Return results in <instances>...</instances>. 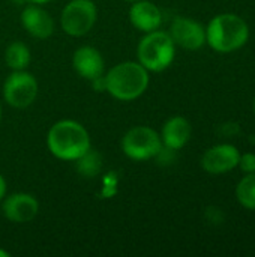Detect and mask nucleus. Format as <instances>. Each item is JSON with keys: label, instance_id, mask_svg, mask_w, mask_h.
I'll return each instance as SVG.
<instances>
[{"label": "nucleus", "instance_id": "obj_1", "mask_svg": "<svg viewBox=\"0 0 255 257\" xmlns=\"http://www.w3.org/2000/svg\"><path fill=\"white\" fill-rule=\"evenodd\" d=\"M47 145L54 157L65 161H77L90 149V137L81 123L66 119L51 126Z\"/></svg>", "mask_w": 255, "mask_h": 257}, {"label": "nucleus", "instance_id": "obj_2", "mask_svg": "<svg viewBox=\"0 0 255 257\" xmlns=\"http://www.w3.org/2000/svg\"><path fill=\"white\" fill-rule=\"evenodd\" d=\"M104 86L114 98L120 101H132L146 92L149 86V74L141 63L123 62L110 69L104 77Z\"/></svg>", "mask_w": 255, "mask_h": 257}, {"label": "nucleus", "instance_id": "obj_3", "mask_svg": "<svg viewBox=\"0 0 255 257\" xmlns=\"http://www.w3.org/2000/svg\"><path fill=\"white\" fill-rule=\"evenodd\" d=\"M249 27L236 14L216 15L206 29L207 44L218 53H231L246 44Z\"/></svg>", "mask_w": 255, "mask_h": 257}, {"label": "nucleus", "instance_id": "obj_4", "mask_svg": "<svg viewBox=\"0 0 255 257\" xmlns=\"http://www.w3.org/2000/svg\"><path fill=\"white\" fill-rule=\"evenodd\" d=\"M140 63L153 72L167 69L174 59V41L170 33L153 30L149 32L138 45Z\"/></svg>", "mask_w": 255, "mask_h": 257}, {"label": "nucleus", "instance_id": "obj_5", "mask_svg": "<svg viewBox=\"0 0 255 257\" xmlns=\"http://www.w3.org/2000/svg\"><path fill=\"white\" fill-rule=\"evenodd\" d=\"M161 148V137L155 130L149 126H134L125 134L122 140L123 152L126 154V157L135 161H144L156 157Z\"/></svg>", "mask_w": 255, "mask_h": 257}, {"label": "nucleus", "instance_id": "obj_6", "mask_svg": "<svg viewBox=\"0 0 255 257\" xmlns=\"http://www.w3.org/2000/svg\"><path fill=\"white\" fill-rule=\"evenodd\" d=\"M60 21L68 35L83 36L96 21V6L90 0H72L65 6Z\"/></svg>", "mask_w": 255, "mask_h": 257}, {"label": "nucleus", "instance_id": "obj_7", "mask_svg": "<svg viewBox=\"0 0 255 257\" xmlns=\"http://www.w3.org/2000/svg\"><path fill=\"white\" fill-rule=\"evenodd\" d=\"M3 95L11 107L26 108L38 96V81L24 69L14 71L5 81Z\"/></svg>", "mask_w": 255, "mask_h": 257}, {"label": "nucleus", "instance_id": "obj_8", "mask_svg": "<svg viewBox=\"0 0 255 257\" xmlns=\"http://www.w3.org/2000/svg\"><path fill=\"white\" fill-rule=\"evenodd\" d=\"M170 36L174 44L186 48V50H198L206 42V30L204 27L186 17H177L171 23Z\"/></svg>", "mask_w": 255, "mask_h": 257}, {"label": "nucleus", "instance_id": "obj_9", "mask_svg": "<svg viewBox=\"0 0 255 257\" xmlns=\"http://www.w3.org/2000/svg\"><path fill=\"white\" fill-rule=\"evenodd\" d=\"M240 154L233 145H218L210 148L201 160V166L207 173L222 175L239 166Z\"/></svg>", "mask_w": 255, "mask_h": 257}, {"label": "nucleus", "instance_id": "obj_10", "mask_svg": "<svg viewBox=\"0 0 255 257\" xmlns=\"http://www.w3.org/2000/svg\"><path fill=\"white\" fill-rule=\"evenodd\" d=\"M3 214L12 223H29L39 212L38 200L26 193H17L5 199Z\"/></svg>", "mask_w": 255, "mask_h": 257}, {"label": "nucleus", "instance_id": "obj_11", "mask_svg": "<svg viewBox=\"0 0 255 257\" xmlns=\"http://www.w3.org/2000/svg\"><path fill=\"white\" fill-rule=\"evenodd\" d=\"M72 65L75 71L86 80L95 81L104 74V59L93 47H81L75 51Z\"/></svg>", "mask_w": 255, "mask_h": 257}, {"label": "nucleus", "instance_id": "obj_12", "mask_svg": "<svg viewBox=\"0 0 255 257\" xmlns=\"http://www.w3.org/2000/svg\"><path fill=\"white\" fill-rule=\"evenodd\" d=\"M21 23L24 29L38 39H47L54 30V23L51 15L36 5H30L21 12Z\"/></svg>", "mask_w": 255, "mask_h": 257}, {"label": "nucleus", "instance_id": "obj_13", "mask_svg": "<svg viewBox=\"0 0 255 257\" xmlns=\"http://www.w3.org/2000/svg\"><path fill=\"white\" fill-rule=\"evenodd\" d=\"M129 20L141 32H153L158 30V27L162 23V14L156 5L147 0H138L134 2V5L129 9Z\"/></svg>", "mask_w": 255, "mask_h": 257}, {"label": "nucleus", "instance_id": "obj_14", "mask_svg": "<svg viewBox=\"0 0 255 257\" xmlns=\"http://www.w3.org/2000/svg\"><path fill=\"white\" fill-rule=\"evenodd\" d=\"M191 123L182 117L176 116L167 120V123L162 128V142L167 148L171 149H182L191 139Z\"/></svg>", "mask_w": 255, "mask_h": 257}, {"label": "nucleus", "instance_id": "obj_15", "mask_svg": "<svg viewBox=\"0 0 255 257\" xmlns=\"http://www.w3.org/2000/svg\"><path fill=\"white\" fill-rule=\"evenodd\" d=\"M5 60L8 66L14 71H23L30 63V50L23 42H12L5 53Z\"/></svg>", "mask_w": 255, "mask_h": 257}, {"label": "nucleus", "instance_id": "obj_16", "mask_svg": "<svg viewBox=\"0 0 255 257\" xmlns=\"http://www.w3.org/2000/svg\"><path fill=\"white\" fill-rule=\"evenodd\" d=\"M236 197L243 208L255 211V172L248 173L239 182L236 188Z\"/></svg>", "mask_w": 255, "mask_h": 257}, {"label": "nucleus", "instance_id": "obj_17", "mask_svg": "<svg viewBox=\"0 0 255 257\" xmlns=\"http://www.w3.org/2000/svg\"><path fill=\"white\" fill-rule=\"evenodd\" d=\"M77 161H78L77 163L78 172L83 176H86V178H93V176H96L101 172V167H102L101 155L93 152V151H90V149L84 155H81Z\"/></svg>", "mask_w": 255, "mask_h": 257}, {"label": "nucleus", "instance_id": "obj_18", "mask_svg": "<svg viewBox=\"0 0 255 257\" xmlns=\"http://www.w3.org/2000/svg\"><path fill=\"white\" fill-rule=\"evenodd\" d=\"M239 166L245 173H254L255 172V154H243L240 155Z\"/></svg>", "mask_w": 255, "mask_h": 257}, {"label": "nucleus", "instance_id": "obj_19", "mask_svg": "<svg viewBox=\"0 0 255 257\" xmlns=\"http://www.w3.org/2000/svg\"><path fill=\"white\" fill-rule=\"evenodd\" d=\"M206 218L209 221H212L213 224H221L224 221V214L221 212L219 208H207V212H206Z\"/></svg>", "mask_w": 255, "mask_h": 257}, {"label": "nucleus", "instance_id": "obj_20", "mask_svg": "<svg viewBox=\"0 0 255 257\" xmlns=\"http://www.w3.org/2000/svg\"><path fill=\"white\" fill-rule=\"evenodd\" d=\"M222 131H224V134H227V136H233V134H239V133H240V128H239L237 123H225V125L222 126Z\"/></svg>", "mask_w": 255, "mask_h": 257}, {"label": "nucleus", "instance_id": "obj_21", "mask_svg": "<svg viewBox=\"0 0 255 257\" xmlns=\"http://www.w3.org/2000/svg\"><path fill=\"white\" fill-rule=\"evenodd\" d=\"M5 193H6V182H5L3 176L0 175V200L5 197Z\"/></svg>", "mask_w": 255, "mask_h": 257}, {"label": "nucleus", "instance_id": "obj_22", "mask_svg": "<svg viewBox=\"0 0 255 257\" xmlns=\"http://www.w3.org/2000/svg\"><path fill=\"white\" fill-rule=\"evenodd\" d=\"M33 5H42V3H47V2H51V0H27Z\"/></svg>", "mask_w": 255, "mask_h": 257}, {"label": "nucleus", "instance_id": "obj_23", "mask_svg": "<svg viewBox=\"0 0 255 257\" xmlns=\"http://www.w3.org/2000/svg\"><path fill=\"white\" fill-rule=\"evenodd\" d=\"M0 257H9V253H6V251L0 250Z\"/></svg>", "mask_w": 255, "mask_h": 257}, {"label": "nucleus", "instance_id": "obj_24", "mask_svg": "<svg viewBox=\"0 0 255 257\" xmlns=\"http://www.w3.org/2000/svg\"><path fill=\"white\" fill-rule=\"evenodd\" d=\"M249 140H251V143L255 146V134H252V136L249 137Z\"/></svg>", "mask_w": 255, "mask_h": 257}, {"label": "nucleus", "instance_id": "obj_25", "mask_svg": "<svg viewBox=\"0 0 255 257\" xmlns=\"http://www.w3.org/2000/svg\"><path fill=\"white\" fill-rule=\"evenodd\" d=\"M126 2H138V0H126Z\"/></svg>", "mask_w": 255, "mask_h": 257}, {"label": "nucleus", "instance_id": "obj_26", "mask_svg": "<svg viewBox=\"0 0 255 257\" xmlns=\"http://www.w3.org/2000/svg\"><path fill=\"white\" fill-rule=\"evenodd\" d=\"M0 119H2V108H0Z\"/></svg>", "mask_w": 255, "mask_h": 257}, {"label": "nucleus", "instance_id": "obj_27", "mask_svg": "<svg viewBox=\"0 0 255 257\" xmlns=\"http://www.w3.org/2000/svg\"><path fill=\"white\" fill-rule=\"evenodd\" d=\"M254 111H255V99H254Z\"/></svg>", "mask_w": 255, "mask_h": 257}]
</instances>
